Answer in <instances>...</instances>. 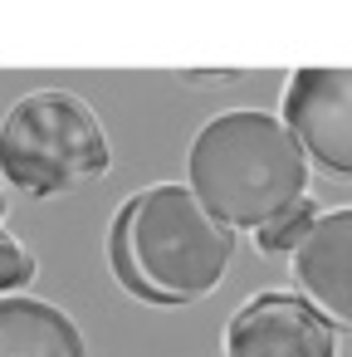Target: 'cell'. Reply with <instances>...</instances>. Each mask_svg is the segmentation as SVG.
Here are the masks:
<instances>
[{
    "label": "cell",
    "instance_id": "6da1fadb",
    "mask_svg": "<svg viewBox=\"0 0 352 357\" xmlns=\"http://www.w3.org/2000/svg\"><path fill=\"white\" fill-rule=\"evenodd\" d=\"M235 255V235L186 191H137L108 230V259L118 284L142 303H196L211 294Z\"/></svg>",
    "mask_w": 352,
    "mask_h": 357
},
{
    "label": "cell",
    "instance_id": "7a4b0ae2",
    "mask_svg": "<svg viewBox=\"0 0 352 357\" xmlns=\"http://www.w3.org/2000/svg\"><path fill=\"white\" fill-rule=\"evenodd\" d=\"M191 196L225 230H259L308 186V157L289 128L259 108L211 118L191 142Z\"/></svg>",
    "mask_w": 352,
    "mask_h": 357
},
{
    "label": "cell",
    "instance_id": "3957f363",
    "mask_svg": "<svg viewBox=\"0 0 352 357\" xmlns=\"http://www.w3.org/2000/svg\"><path fill=\"white\" fill-rule=\"evenodd\" d=\"M108 137L74 93H25L0 128V172L25 196H59L108 172Z\"/></svg>",
    "mask_w": 352,
    "mask_h": 357
},
{
    "label": "cell",
    "instance_id": "277c9868",
    "mask_svg": "<svg viewBox=\"0 0 352 357\" xmlns=\"http://www.w3.org/2000/svg\"><path fill=\"white\" fill-rule=\"evenodd\" d=\"M279 123L323 172L352 176V69H298Z\"/></svg>",
    "mask_w": 352,
    "mask_h": 357
},
{
    "label": "cell",
    "instance_id": "5b68a950",
    "mask_svg": "<svg viewBox=\"0 0 352 357\" xmlns=\"http://www.w3.org/2000/svg\"><path fill=\"white\" fill-rule=\"evenodd\" d=\"M225 357H337V337L298 294L264 289L225 323Z\"/></svg>",
    "mask_w": 352,
    "mask_h": 357
},
{
    "label": "cell",
    "instance_id": "8992f818",
    "mask_svg": "<svg viewBox=\"0 0 352 357\" xmlns=\"http://www.w3.org/2000/svg\"><path fill=\"white\" fill-rule=\"evenodd\" d=\"M293 279L308 294L303 303L328 323L352 328V206L318 215L303 245L293 250Z\"/></svg>",
    "mask_w": 352,
    "mask_h": 357
},
{
    "label": "cell",
    "instance_id": "52a82bcc",
    "mask_svg": "<svg viewBox=\"0 0 352 357\" xmlns=\"http://www.w3.org/2000/svg\"><path fill=\"white\" fill-rule=\"evenodd\" d=\"M0 357H84V333L45 298H0Z\"/></svg>",
    "mask_w": 352,
    "mask_h": 357
},
{
    "label": "cell",
    "instance_id": "ba28073f",
    "mask_svg": "<svg viewBox=\"0 0 352 357\" xmlns=\"http://www.w3.org/2000/svg\"><path fill=\"white\" fill-rule=\"evenodd\" d=\"M313 220H318V206H313L308 196H298V201H293V206H284L269 225H259L254 245H259L264 255H289V250H298V245H303V235L313 230Z\"/></svg>",
    "mask_w": 352,
    "mask_h": 357
},
{
    "label": "cell",
    "instance_id": "9c48e42d",
    "mask_svg": "<svg viewBox=\"0 0 352 357\" xmlns=\"http://www.w3.org/2000/svg\"><path fill=\"white\" fill-rule=\"evenodd\" d=\"M30 279H35V255L15 235L0 230V294L10 298V289H25Z\"/></svg>",
    "mask_w": 352,
    "mask_h": 357
},
{
    "label": "cell",
    "instance_id": "30bf717a",
    "mask_svg": "<svg viewBox=\"0 0 352 357\" xmlns=\"http://www.w3.org/2000/svg\"><path fill=\"white\" fill-rule=\"evenodd\" d=\"M0 220H6V181H0Z\"/></svg>",
    "mask_w": 352,
    "mask_h": 357
}]
</instances>
